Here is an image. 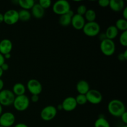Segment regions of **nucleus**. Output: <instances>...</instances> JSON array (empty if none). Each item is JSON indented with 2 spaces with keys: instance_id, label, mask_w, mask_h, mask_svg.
Returning a JSON list of instances; mask_svg holds the SVG:
<instances>
[{
  "instance_id": "f257e3e1",
  "label": "nucleus",
  "mask_w": 127,
  "mask_h": 127,
  "mask_svg": "<svg viewBox=\"0 0 127 127\" xmlns=\"http://www.w3.org/2000/svg\"><path fill=\"white\" fill-rule=\"evenodd\" d=\"M107 109L109 114L115 117H120V116L126 112L125 104L119 99H113L110 100L108 104Z\"/></svg>"
},
{
  "instance_id": "f03ea898",
  "label": "nucleus",
  "mask_w": 127,
  "mask_h": 127,
  "mask_svg": "<svg viewBox=\"0 0 127 127\" xmlns=\"http://www.w3.org/2000/svg\"><path fill=\"white\" fill-rule=\"evenodd\" d=\"M12 105L17 111H25L29 107L30 99L25 94L19 96H16Z\"/></svg>"
},
{
  "instance_id": "7ed1b4c3",
  "label": "nucleus",
  "mask_w": 127,
  "mask_h": 127,
  "mask_svg": "<svg viewBox=\"0 0 127 127\" xmlns=\"http://www.w3.org/2000/svg\"><path fill=\"white\" fill-rule=\"evenodd\" d=\"M53 12L57 15L65 14L71 10L70 4L66 0H58L53 4Z\"/></svg>"
},
{
  "instance_id": "20e7f679",
  "label": "nucleus",
  "mask_w": 127,
  "mask_h": 127,
  "mask_svg": "<svg viewBox=\"0 0 127 127\" xmlns=\"http://www.w3.org/2000/svg\"><path fill=\"white\" fill-rule=\"evenodd\" d=\"M82 30L86 36L94 37L99 34L100 31V27L99 23H97L95 21L86 22L85 25H84V27Z\"/></svg>"
},
{
  "instance_id": "39448f33",
  "label": "nucleus",
  "mask_w": 127,
  "mask_h": 127,
  "mask_svg": "<svg viewBox=\"0 0 127 127\" xmlns=\"http://www.w3.org/2000/svg\"><path fill=\"white\" fill-rule=\"evenodd\" d=\"M100 49L102 53L107 57L113 55L115 52V43L114 40L106 38L100 42Z\"/></svg>"
},
{
  "instance_id": "423d86ee",
  "label": "nucleus",
  "mask_w": 127,
  "mask_h": 127,
  "mask_svg": "<svg viewBox=\"0 0 127 127\" xmlns=\"http://www.w3.org/2000/svg\"><path fill=\"white\" fill-rule=\"evenodd\" d=\"M15 96L12 91L9 89H2L0 91V104L2 106H10L12 105Z\"/></svg>"
},
{
  "instance_id": "0eeeda50",
  "label": "nucleus",
  "mask_w": 127,
  "mask_h": 127,
  "mask_svg": "<svg viewBox=\"0 0 127 127\" xmlns=\"http://www.w3.org/2000/svg\"><path fill=\"white\" fill-rule=\"evenodd\" d=\"M57 110L53 105H47L42 109L40 112V117L43 121L49 122L53 120L57 116Z\"/></svg>"
},
{
  "instance_id": "6e6552de",
  "label": "nucleus",
  "mask_w": 127,
  "mask_h": 127,
  "mask_svg": "<svg viewBox=\"0 0 127 127\" xmlns=\"http://www.w3.org/2000/svg\"><path fill=\"white\" fill-rule=\"evenodd\" d=\"M87 101L94 105L99 104L102 101V94L96 89H90L86 94Z\"/></svg>"
},
{
  "instance_id": "1a4fd4ad",
  "label": "nucleus",
  "mask_w": 127,
  "mask_h": 127,
  "mask_svg": "<svg viewBox=\"0 0 127 127\" xmlns=\"http://www.w3.org/2000/svg\"><path fill=\"white\" fill-rule=\"evenodd\" d=\"M27 88L32 95H38L43 90L42 84L36 79H31L27 83Z\"/></svg>"
},
{
  "instance_id": "9d476101",
  "label": "nucleus",
  "mask_w": 127,
  "mask_h": 127,
  "mask_svg": "<svg viewBox=\"0 0 127 127\" xmlns=\"http://www.w3.org/2000/svg\"><path fill=\"white\" fill-rule=\"evenodd\" d=\"M3 18L4 23L12 26L14 25L19 21L18 11L15 9H9L3 14Z\"/></svg>"
},
{
  "instance_id": "9b49d317",
  "label": "nucleus",
  "mask_w": 127,
  "mask_h": 127,
  "mask_svg": "<svg viewBox=\"0 0 127 127\" xmlns=\"http://www.w3.org/2000/svg\"><path fill=\"white\" fill-rule=\"evenodd\" d=\"M15 121V115L10 112L2 113L0 116V126L1 127H11L14 124Z\"/></svg>"
},
{
  "instance_id": "f8f14e48",
  "label": "nucleus",
  "mask_w": 127,
  "mask_h": 127,
  "mask_svg": "<svg viewBox=\"0 0 127 127\" xmlns=\"http://www.w3.org/2000/svg\"><path fill=\"white\" fill-rule=\"evenodd\" d=\"M63 110L66 112H72L76 108L77 103L75 97H67L63 100L62 103Z\"/></svg>"
},
{
  "instance_id": "ddd939ff",
  "label": "nucleus",
  "mask_w": 127,
  "mask_h": 127,
  "mask_svg": "<svg viewBox=\"0 0 127 127\" xmlns=\"http://www.w3.org/2000/svg\"><path fill=\"white\" fill-rule=\"evenodd\" d=\"M86 21L84 16L75 14L72 17L71 25L76 30H82L83 27H84Z\"/></svg>"
},
{
  "instance_id": "4468645a",
  "label": "nucleus",
  "mask_w": 127,
  "mask_h": 127,
  "mask_svg": "<svg viewBox=\"0 0 127 127\" xmlns=\"http://www.w3.org/2000/svg\"><path fill=\"white\" fill-rule=\"evenodd\" d=\"M12 47V43L9 39L4 38L0 41V53L3 55L7 53H11Z\"/></svg>"
},
{
  "instance_id": "2eb2a0df",
  "label": "nucleus",
  "mask_w": 127,
  "mask_h": 127,
  "mask_svg": "<svg viewBox=\"0 0 127 127\" xmlns=\"http://www.w3.org/2000/svg\"><path fill=\"white\" fill-rule=\"evenodd\" d=\"M74 12L71 10L67 12L65 14L60 16L59 17V23L63 27H68L71 25V22L72 17L74 16Z\"/></svg>"
},
{
  "instance_id": "dca6fc26",
  "label": "nucleus",
  "mask_w": 127,
  "mask_h": 127,
  "mask_svg": "<svg viewBox=\"0 0 127 127\" xmlns=\"http://www.w3.org/2000/svg\"><path fill=\"white\" fill-rule=\"evenodd\" d=\"M109 6L114 12H121L125 8V2L123 0H110Z\"/></svg>"
},
{
  "instance_id": "f3484780",
  "label": "nucleus",
  "mask_w": 127,
  "mask_h": 127,
  "mask_svg": "<svg viewBox=\"0 0 127 127\" xmlns=\"http://www.w3.org/2000/svg\"><path fill=\"white\" fill-rule=\"evenodd\" d=\"M76 89L79 94H84V95H86L91 89L89 83L85 80L79 81L76 86Z\"/></svg>"
},
{
  "instance_id": "a211bd4d",
  "label": "nucleus",
  "mask_w": 127,
  "mask_h": 127,
  "mask_svg": "<svg viewBox=\"0 0 127 127\" xmlns=\"http://www.w3.org/2000/svg\"><path fill=\"white\" fill-rule=\"evenodd\" d=\"M31 15L36 19H41L44 16L45 9H43L38 3H35L31 9Z\"/></svg>"
},
{
  "instance_id": "6ab92c4d",
  "label": "nucleus",
  "mask_w": 127,
  "mask_h": 127,
  "mask_svg": "<svg viewBox=\"0 0 127 127\" xmlns=\"http://www.w3.org/2000/svg\"><path fill=\"white\" fill-rule=\"evenodd\" d=\"M12 93L15 96L24 95L26 91V88L22 83H17L12 87Z\"/></svg>"
},
{
  "instance_id": "aec40b11",
  "label": "nucleus",
  "mask_w": 127,
  "mask_h": 127,
  "mask_svg": "<svg viewBox=\"0 0 127 127\" xmlns=\"http://www.w3.org/2000/svg\"><path fill=\"white\" fill-rule=\"evenodd\" d=\"M105 34L107 39L113 40L114 38L117 37L119 34V31L115 26H110L106 29Z\"/></svg>"
},
{
  "instance_id": "412c9836",
  "label": "nucleus",
  "mask_w": 127,
  "mask_h": 127,
  "mask_svg": "<svg viewBox=\"0 0 127 127\" xmlns=\"http://www.w3.org/2000/svg\"><path fill=\"white\" fill-rule=\"evenodd\" d=\"M35 4L33 0H18V4L22 9L31 10Z\"/></svg>"
},
{
  "instance_id": "4be33fe9",
  "label": "nucleus",
  "mask_w": 127,
  "mask_h": 127,
  "mask_svg": "<svg viewBox=\"0 0 127 127\" xmlns=\"http://www.w3.org/2000/svg\"><path fill=\"white\" fill-rule=\"evenodd\" d=\"M19 14V21H22V22H27L31 19V12L25 9H21L18 11Z\"/></svg>"
},
{
  "instance_id": "5701e85b",
  "label": "nucleus",
  "mask_w": 127,
  "mask_h": 127,
  "mask_svg": "<svg viewBox=\"0 0 127 127\" xmlns=\"http://www.w3.org/2000/svg\"><path fill=\"white\" fill-rule=\"evenodd\" d=\"M94 127H110V125L104 115H101L95 120Z\"/></svg>"
},
{
  "instance_id": "b1692460",
  "label": "nucleus",
  "mask_w": 127,
  "mask_h": 127,
  "mask_svg": "<svg viewBox=\"0 0 127 127\" xmlns=\"http://www.w3.org/2000/svg\"><path fill=\"white\" fill-rule=\"evenodd\" d=\"M115 26L119 31H120L122 32L127 31V20L123 18L119 19L115 22Z\"/></svg>"
},
{
  "instance_id": "393cba45",
  "label": "nucleus",
  "mask_w": 127,
  "mask_h": 127,
  "mask_svg": "<svg viewBox=\"0 0 127 127\" xmlns=\"http://www.w3.org/2000/svg\"><path fill=\"white\" fill-rule=\"evenodd\" d=\"M84 17L85 19V21H87V22H94L96 19V13L94 10L89 9L87 10Z\"/></svg>"
},
{
  "instance_id": "a878e982",
  "label": "nucleus",
  "mask_w": 127,
  "mask_h": 127,
  "mask_svg": "<svg viewBox=\"0 0 127 127\" xmlns=\"http://www.w3.org/2000/svg\"><path fill=\"white\" fill-rule=\"evenodd\" d=\"M75 99L77 105H83L88 102L86 95H84V94H78L75 97Z\"/></svg>"
},
{
  "instance_id": "bb28decb",
  "label": "nucleus",
  "mask_w": 127,
  "mask_h": 127,
  "mask_svg": "<svg viewBox=\"0 0 127 127\" xmlns=\"http://www.w3.org/2000/svg\"><path fill=\"white\" fill-rule=\"evenodd\" d=\"M119 42L123 47H127V31L122 32L119 37Z\"/></svg>"
},
{
  "instance_id": "cd10ccee",
  "label": "nucleus",
  "mask_w": 127,
  "mask_h": 127,
  "mask_svg": "<svg viewBox=\"0 0 127 127\" xmlns=\"http://www.w3.org/2000/svg\"><path fill=\"white\" fill-rule=\"evenodd\" d=\"M38 4L43 9H46L52 6V1L50 0H40Z\"/></svg>"
},
{
  "instance_id": "c85d7f7f",
  "label": "nucleus",
  "mask_w": 127,
  "mask_h": 127,
  "mask_svg": "<svg viewBox=\"0 0 127 127\" xmlns=\"http://www.w3.org/2000/svg\"><path fill=\"white\" fill-rule=\"evenodd\" d=\"M87 10H88V9H87L86 6L84 4H81L80 5V6H78V8H77L76 14H77L80 15V16H84V14H85V13L86 12Z\"/></svg>"
},
{
  "instance_id": "c756f323",
  "label": "nucleus",
  "mask_w": 127,
  "mask_h": 127,
  "mask_svg": "<svg viewBox=\"0 0 127 127\" xmlns=\"http://www.w3.org/2000/svg\"><path fill=\"white\" fill-rule=\"evenodd\" d=\"M109 1L110 0H99L98 1V4L100 7H106L109 6Z\"/></svg>"
},
{
  "instance_id": "7c9ffc66",
  "label": "nucleus",
  "mask_w": 127,
  "mask_h": 127,
  "mask_svg": "<svg viewBox=\"0 0 127 127\" xmlns=\"http://www.w3.org/2000/svg\"><path fill=\"white\" fill-rule=\"evenodd\" d=\"M120 118H121L122 121L123 122V123H124L125 125H127V111L125 112H124V114H123L122 115L120 116Z\"/></svg>"
},
{
  "instance_id": "2f4dec72",
  "label": "nucleus",
  "mask_w": 127,
  "mask_h": 127,
  "mask_svg": "<svg viewBox=\"0 0 127 127\" xmlns=\"http://www.w3.org/2000/svg\"><path fill=\"white\" fill-rule=\"evenodd\" d=\"M31 100L32 102H37L38 101V100H39V96L37 95H32Z\"/></svg>"
},
{
  "instance_id": "473e14b6",
  "label": "nucleus",
  "mask_w": 127,
  "mask_h": 127,
  "mask_svg": "<svg viewBox=\"0 0 127 127\" xmlns=\"http://www.w3.org/2000/svg\"><path fill=\"white\" fill-rule=\"evenodd\" d=\"M0 67H1V68L2 69V70L3 71V72L6 71H7L9 69V65L6 63H3V64H2Z\"/></svg>"
},
{
  "instance_id": "72a5a7b5",
  "label": "nucleus",
  "mask_w": 127,
  "mask_h": 127,
  "mask_svg": "<svg viewBox=\"0 0 127 127\" xmlns=\"http://www.w3.org/2000/svg\"><path fill=\"white\" fill-rule=\"evenodd\" d=\"M122 16L123 19L127 20V7H125V8L122 11Z\"/></svg>"
},
{
  "instance_id": "f704fd0d",
  "label": "nucleus",
  "mask_w": 127,
  "mask_h": 127,
  "mask_svg": "<svg viewBox=\"0 0 127 127\" xmlns=\"http://www.w3.org/2000/svg\"><path fill=\"white\" fill-rule=\"evenodd\" d=\"M4 63H5V59H4V55L0 53V66H1Z\"/></svg>"
},
{
  "instance_id": "c9c22d12",
  "label": "nucleus",
  "mask_w": 127,
  "mask_h": 127,
  "mask_svg": "<svg viewBox=\"0 0 127 127\" xmlns=\"http://www.w3.org/2000/svg\"><path fill=\"white\" fill-rule=\"evenodd\" d=\"M106 36H105V33H100V35H99V39H100V42H102V41L104 40L105 39H106Z\"/></svg>"
},
{
  "instance_id": "e433bc0d",
  "label": "nucleus",
  "mask_w": 127,
  "mask_h": 127,
  "mask_svg": "<svg viewBox=\"0 0 127 127\" xmlns=\"http://www.w3.org/2000/svg\"><path fill=\"white\" fill-rule=\"evenodd\" d=\"M14 127H29L27 126L26 124H24V123H19V124L15 125Z\"/></svg>"
},
{
  "instance_id": "4c0bfd02",
  "label": "nucleus",
  "mask_w": 127,
  "mask_h": 127,
  "mask_svg": "<svg viewBox=\"0 0 127 127\" xmlns=\"http://www.w3.org/2000/svg\"><path fill=\"white\" fill-rule=\"evenodd\" d=\"M118 58L120 61H125V58H124V55H123V53H120V54L118 55Z\"/></svg>"
},
{
  "instance_id": "58836bf2",
  "label": "nucleus",
  "mask_w": 127,
  "mask_h": 127,
  "mask_svg": "<svg viewBox=\"0 0 127 127\" xmlns=\"http://www.w3.org/2000/svg\"><path fill=\"white\" fill-rule=\"evenodd\" d=\"M4 81L2 80V79L0 78V91L3 89L4 88Z\"/></svg>"
},
{
  "instance_id": "ea45409f",
  "label": "nucleus",
  "mask_w": 127,
  "mask_h": 127,
  "mask_svg": "<svg viewBox=\"0 0 127 127\" xmlns=\"http://www.w3.org/2000/svg\"><path fill=\"white\" fill-rule=\"evenodd\" d=\"M4 59H7V60H9L11 58V53H7V54H6V55H4Z\"/></svg>"
},
{
  "instance_id": "a19ab883",
  "label": "nucleus",
  "mask_w": 127,
  "mask_h": 127,
  "mask_svg": "<svg viewBox=\"0 0 127 127\" xmlns=\"http://www.w3.org/2000/svg\"><path fill=\"white\" fill-rule=\"evenodd\" d=\"M56 109H57V111H58V110H63V107H62V104H58V106H57V107H56Z\"/></svg>"
},
{
  "instance_id": "79ce46f5",
  "label": "nucleus",
  "mask_w": 127,
  "mask_h": 127,
  "mask_svg": "<svg viewBox=\"0 0 127 127\" xmlns=\"http://www.w3.org/2000/svg\"><path fill=\"white\" fill-rule=\"evenodd\" d=\"M4 21V18H3V14L1 13L0 12V24L3 22Z\"/></svg>"
},
{
  "instance_id": "37998d69",
  "label": "nucleus",
  "mask_w": 127,
  "mask_h": 127,
  "mask_svg": "<svg viewBox=\"0 0 127 127\" xmlns=\"http://www.w3.org/2000/svg\"><path fill=\"white\" fill-rule=\"evenodd\" d=\"M123 55H124V58H125V60H127V50H125V52L123 53Z\"/></svg>"
},
{
  "instance_id": "c03bdc74",
  "label": "nucleus",
  "mask_w": 127,
  "mask_h": 127,
  "mask_svg": "<svg viewBox=\"0 0 127 127\" xmlns=\"http://www.w3.org/2000/svg\"><path fill=\"white\" fill-rule=\"evenodd\" d=\"M3 71L2 70V69L1 68V67H0V78H1V76H2V74H3Z\"/></svg>"
},
{
  "instance_id": "a18cd8bd",
  "label": "nucleus",
  "mask_w": 127,
  "mask_h": 127,
  "mask_svg": "<svg viewBox=\"0 0 127 127\" xmlns=\"http://www.w3.org/2000/svg\"><path fill=\"white\" fill-rule=\"evenodd\" d=\"M2 114V106L0 104V116Z\"/></svg>"
},
{
  "instance_id": "49530a36",
  "label": "nucleus",
  "mask_w": 127,
  "mask_h": 127,
  "mask_svg": "<svg viewBox=\"0 0 127 127\" xmlns=\"http://www.w3.org/2000/svg\"><path fill=\"white\" fill-rule=\"evenodd\" d=\"M122 127H127V125H124V126H123Z\"/></svg>"
},
{
  "instance_id": "de8ad7c7",
  "label": "nucleus",
  "mask_w": 127,
  "mask_h": 127,
  "mask_svg": "<svg viewBox=\"0 0 127 127\" xmlns=\"http://www.w3.org/2000/svg\"></svg>"
},
{
  "instance_id": "09e8293b",
  "label": "nucleus",
  "mask_w": 127,
  "mask_h": 127,
  "mask_svg": "<svg viewBox=\"0 0 127 127\" xmlns=\"http://www.w3.org/2000/svg\"><path fill=\"white\" fill-rule=\"evenodd\" d=\"M0 127H1V126H0Z\"/></svg>"
}]
</instances>
